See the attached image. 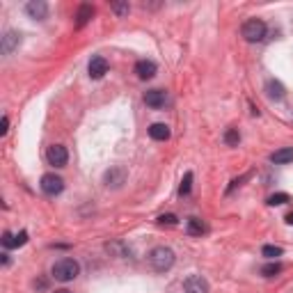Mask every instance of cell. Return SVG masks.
I'll use <instances>...</instances> for the list:
<instances>
[{
  "label": "cell",
  "mask_w": 293,
  "mask_h": 293,
  "mask_svg": "<svg viewBox=\"0 0 293 293\" xmlns=\"http://www.w3.org/2000/svg\"><path fill=\"white\" fill-rule=\"evenodd\" d=\"M286 222L293 224V213H289V216H286Z\"/></svg>",
  "instance_id": "f1b7e54d"
},
{
  "label": "cell",
  "mask_w": 293,
  "mask_h": 293,
  "mask_svg": "<svg viewBox=\"0 0 293 293\" xmlns=\"http://www.w3.org/2000/svg\"><path fill=\"white\" fill-rule=\"evenodd\" d=\"M183 291L185 293H208V282L202 275H188L183 280Z\"/></svg>",
  "instance_id": "52a82bcc"
},
{
  "label": "cell",
  "mask_w": 293,
  "mask_h": 293,
  "mask_svg": "<svg viewBox=\"0 0 293 293\" xmlns=\"http://www.w3.org/2000/svg\"><path fill=\"white\" fill-rule=\"evenodd\" d=\"M7 129H9V117L5 115V117H3V129H0V135L7 133Z\"/></svg>",
  "instance_id": "4316f807"
},
{
  "label": "cell",
  "mask_w": 293,
  "mask_h": 293,
  "mask_svg": "<svg viewBox=\"0 0 293 293\" xmlns=\"http://www.w3.org/2000/svg\"><path fill=\"white\" fill-rule=\"evenodd\" d=\"M156 71H158L156 62H151V60H138L135 62V73H138L140 80H149V78H154Z\"/></svg>",
  "instance_id": "9c48e42d"
},
{
  "label": "cell",
  "mask_w": 293,
  "mask_h": 293,
  "mask_svg": "<svg viewBox=\"0 0 293 293\" xmlns=\"http://www.w3.org/2000/svg\"><path fill=\"white\" fill-rule=\"evenodd\" d=\"M26 14L30 18H35V21H44L48 16V3H44V0H30L26 5Z\"/></svg>",
  "instance_id": "ba28073f"
},
{
  "label": "cell",
  "mask_w": 293,
  "mask_h": 293,
  "mask_svg": "<svg viewBox=\"0 0 293 293\" xmlns=\"http://www.w3.org/2000/svg\"><path fill=\"white\" fill-rule=\"evenodd\" d=\"M174 261H177L174 252L170 250V247H165V245H158V247H154V250L149 252V263H151V268H154L156 273L170 270V268L174 266Z\"/></svg>",
  "instance_id": "7a4b0ae2"
},
{
  "label": "cell",
  "mask_w": 293,
  "mask_h": 293,
  "mask_svg": "<svg viewBox=\"0 0 293 293\" xmlns=\"http://www.w3.org/2000/svg\"><path fill=\"white\" fill-rule=\"evenodd\" d=\"M39 185H41V190L46 195H60L62 190H65V179L57 177V174H44L41 181H39Z\"/></svg>",
  "instance_id": "277c9868"
},
{
  "label": "cell",
  "mask_w": 293,
  "mask_h": 293,
  "mask_svg": "<svg viewBox=\"0 0 293 293\" xmlns=\"http://www.w3.org/2000/svg\"><path fill=\"white\" fill-rule=\"evenodd\" d=\"M144 103L149 106V108L158 110V108H163V106L168 103V94H165L163 90H149L144 94Z\"/></svg>",
  "instance_id": "30bf717a"
},
{
  "label": "cell",
  "mask_w": 293,
  "mask_h": 293,
  "mask_svg": "<svg viewBox=\"0 0 293 293\" xmlns=\"http://www.w3.org/2000/svg\"><path fill=\"white\" fill-rule=\"evenodd\" d=\"M238 142H241V133H238V129H227L224 131V144L238 146Z\"/></svg>",
  "instance_id": "d6986e66"
},
{
  "label": "cell",
  "mask_w": 293,
  "mask_h": 293,
  "mask_svg": "<svg viewBox=\"0 0 293 293\" xmlns=\"http://www.w3.org/2000/svg\"><path fill=\"white\" fill-rule=\"evenodd\" d=\"M92 16H94V7L87 5V3H82L80 7H78V12H76V28H85L87 23L92 21Z\"/></svg>",
  "instance_id": "7c38bea8"
},
{
  "label": "cell",
  "mask_w": 293,
  "mask_h": 293,
  "mask_svg": "<svg viewBox=\"0 0 293 293\" xmlns=\"http://www.w3.org/2000/svg\"><path fill=\"white\" fill-rule=\"evenodd\" d=\"M126 179V172L121 168H112L110 172H106V183L112 185V188H119Z\"/></svg>",
  "instance_id": "5bb4252c"
},
{
  "label": "cell",
  "mask_w": 293,
  "mask_h": 293,
  "mask_svg": "<svg viewBox=\"0 0 293 293\" xmlns=\"http://www.w3.org/2000/svg\"><path fill=\"white\" fill-rule=\"evenodd\" d=\"M14 243H16V247L26 245V243H28V232H18L16 236H14Z\"/></svg>",
  "instance_id": "484cf974"
},
{
  "label": "cell",
  "mask_w": 293,
  "mask_h": 293,
  "mask_svg": "<svg viewBox=\"0 0 293 293\" xmlns=\"http://www.w3.org/2000/svg\"><path fill=\"white\" fill-rule=\"evenodd\" d=\"M3 245L7 247V250H9V247H16V243H14V236H12L9 232H5V234H3Z\"/></svg>",
  "instance_id": "d4e9b609"
},
{
  "label": "cell",
  "mask_w": 293,
  "mask_h": 293,
  "mask_svg": "<svg viewBox=\"0 0 293 293\" xmlns=\"http://www.w3.org/2000/svg\"><path fill=\"white\" fill-rule=\"evenodd\" d=\"M266 202H268V206H282V204L291 202V195H286V193H275V195H270Z\"/></svg>",
  "instance_id": "ac0fdd59"
},
{
  "label": "cell",
  "mask_w": 293,
  "mask_h": 293,
  "mask_svg": "<svg viewBox=\"0 0 293 293\" xmlns=\"http://www.w3.org/2000/svg\"><path fill=\"white\" fill-rule=\"evenodd\" d=\"M108 60H106L103 55H94L90 60V65H87V71H90V78L92 80H101V78L108 73Z\"/></svg>",
  "instance_id": "8992f818"
},
{
  "label": "cell",
  "mask_w": 293,
  "mask_h": 293,
  "mask_svg": "<svg viewBox=\"0 0 293 293\" xmlns=\"http://www.w3.org/2000/svg\"><path fill=\"white\" fill-rule=\"evenodd\" d=\"M291 160H293V146H284V149L270 154V163H275V165H286Z\"/></svg>",
  "instance_id": "9a60e30c"
},
{
  "label": "cell",
  "mask_w": 293,
  "mask_h": 293,
  "mask_svg": "<svg viewBox=\"0 0 293 293\" xmlns=\"http://www.w3.org/2000/svg\"><path fill=\"white\" fill-rule=\"evenodd\" d=\"M149 135L154 140H158V142H165V140H170V126L168 124H151Z\"/></svg>",
  "instance_id": "2e32d148"
},
{
  "label": "cell",
  "mask_w": 293,
  "mask_h": 293,
  "mask_svg": "<svg viewBox=\"0 0 293 293\" xmlns=\"http://www.w3.org/2000/svg\"><path fill=\"white\" fill-rule=\"evenodd\" d=\"M266 94H268V99H273V101H282L286 96V90L280 80H273L270 78V80L266 82Z\"/></svg>",
  "instance_id": "4fadbf2b"
},
{
  "label": "cell",
  "mask_w": 293,
  "mask_h": 293,
  "mask_svg": "<svg viewBox=\"0 0 293 293\" xmlns=\"http://www.w3.org/2000/svg\"><path fill=\"white\" fill-rule=\"evenodd\" d=\"M156 222L160 224V227H177L179 224V218L174 216V213H165V216H160Z\"/></svg>",
  "instance_id": "44dd1931"
},
{
  "label": "cell",
  "mask_w": 293,
  "mask_h": 293,
  "mask_svg": "<svg viewBox=\"0 0 293 293\" xmlns=\"http://www.w3.org/2000/svg\"><path fill=\"white\" fill-rule=\"evenodd\" d=\"M266 23L261 21V18H250V21H245L243 23V28H241V35L245 41H250V44H257V41H263L266 39Z\"/></svg>",
  "instance_id": "3957f363"
},
{
  "label": "cell",
  "mask_w": 293,
  "mask_h": 293,
  "mask_svg": "<svg viewBox=\"0 0 293 293\" xmlns=\"http://www.w3.org/2000/svg\"><path fill=\"white\" fill-rule=\"evenodd\" d=\"M261 255L266 257V259H277V257H282V247H277V245H263Z\"/></svg>",
  "instance_id": "7402d4cb"
},
{
  "label": "cell",
  "mask_w": 293,
  "mask_h": 293,
  "mask_svg": "<svg viewBox=\"0 0 293 293\" xmlns=\"http://www.w3.org/2000/svg\"><path fill=\"white\" fill-rule=\"evenodd\" d=\"M185 232H188L190 236H202V234H206V224H204L199 218H188V222H185Z\"/></svg>",
  "instance_id": "e0dca14e"
},
{
  "label": "cell",
  "mask_w": 293,
  "mask_h": 293,
  "mask_svg": "<svg viewBox=\"0 0 293 293\" xmlns=\"http://www.w3.org/2000/svg\"><path fill=\"white\" fill-rule=\"evenodd\" d=\"M110 9H112V12H115L117 14V16H124V14H129V3H112L110 5Z\"/></svg>",
  "instance_id": "cb8c5ba5"
},
{
  "label": "cell",
  "mask_w": 293,
  "mask_h": 293,
  "mask_svg": "<svg viewBox=\"0 0 293 293\" xmlns=\"http://www.w3.org/2000/svg\"><path fill=\"white\" fill-rule=\"evenodd\" d=\"M190 188H193V172H185L183 181H181V185H179V193H181V195H188Z\"/></svg>",
  "instance_id": "603a6c76"
},
{
  "label": "cell",
  "mask_w": 293,
  "mask_h": 293,
  "mask_svg": "<svg viewBox=\"0 0 293 293\" xmlns=\"http://www.w3.org/2000/svg\"><path fill=\"white\" fill-rule=\"evenodd\" d=\"M55 293H71V291H69V289H57Z\"/></svg>",
  "instance_id": "f546056e"
},
{
  "label": "cell",
  "mask_w": 293,
  "mask_h": 293,
  "mask_svg": "<svg viewBox=\"0 0 293 293\" xmlns=\"http://www.w3.org/2000/svg\"><path fill=\"white\" fill-rule=\"evenodd\" d=\"M0 257H3V266H9V255H7V252H3Z\"/></svg>",
  "instance_id": "83f0119b"
},
{
  "label": "cell",
  "mask_w": 293,
  "mask_h": 293,
  "mask_svg": "<svg viewBox=\"0 0 293 293\" xmlns=\"http://www.w3.org/2000/svg\"><path fill=\"white\" fill-rule=\"evenodd\" d=\"M280 273H282V263H277V261L266 263V266L261 268V275L263 277H275V275H280Z\"/></svg>",
  "instance_id": "ffe728a7"
},
{
  "label": "cell",
  "mask_w": 293,
  "mask_h": 293,
  "mask_svg": "<svg viewBox=\"0 0 293 293\" xmlns=\"http://www.w3.org/2000/svg\"><path fill=\"white\" fill-rule=\"evenodd\" d=\"M18 44H21V35L14 32V30H9V32H5L3 44H0V51H3V55H9V53H12Z\"/></svg>",
  "instance_id": "8fae6325"
},
{
  "label": "cell",
  "mask_w": 293,
  "mask_h": 293,
  "mask_svg": "<svg viewBox=\"0 0 293 293\" xmlns=\"http://www.w3.org/2000/svg\"><path fill=\"white\" fill-rule=\"evenodd\" d=\"M46 158H48V165H53V168H65L67 160H69L67 146L51 144V146H48V151H46Z\"/></svg>",
  "instance_id": "5b68a950"
},
{
  "label": "cell",
  "mask_w": 293,
  "mask_h": 293,
  "mask_svg": "<svg viewBox=\"0 0 293 293\" xmlns=\"http://www.w3.org/2000/svg\"><path fill=\"white\" fill-rule=\"evenodd\" d=\"M51 275L55 277L57 282H71L80 275V263H78L76 259H69V257L57 259L51 268Z\"/></svg>",
  "instance_id": "6da1fadb"
}]
</instances>
